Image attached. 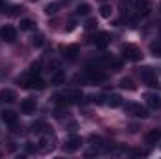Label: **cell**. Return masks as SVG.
<instances>
[{
	"mask_svg": "<svg viewBox=\"0 0 161 159\" xmlns=\"http://www.w3.org/2000/svg\"><path fill=\"white\" fill-rule=\"evenodd\" d=\"M0 99L6 101V103H13V101L17 99V96H15L13 90H2V92H0Z\"/></svg>",
	"mask_w": 161,
	"mask_h": 159,
	"instance_id": "e0dca14e",
	"label": "cell"
},
{
	"mask_svg": "<svg viewBox=\"0 0 161 159\" xmlns=\"http://www.w3.org/2000/svg\"><path fill=\"white\" fill-rule=\"evenodd\" d=\"M86 75H88V79L92 80V82H103V80L107 79V75L101 71V68H88L86 69Z\"/></svg>",
	"mask_w": 161,
	"mask_h": 159,
	"instance_id": "52a82bcc",
	"label": "cell"
},
{
	"mask_svg": "<svg viewBox=\"0 0 161 159\" xmlns=\"http://www.w3.org/2000/svg\"><path fill=\"white\" fill-rule=\"evenodd\" d=\"M150 52L154 54V56H161V41H154V43H150Z\"/></svg>",
	"mask_w": 161,
	"mask_h": 159,
	"instance_id": "d6986e66",
	"label": "cell"
},
{
	"mask_svg": "<svg viewBox=\"0 0 161 159\" xmlns=\"http://www.w3.org/2000/svg\"><path fill=\"white\" fill-rule=\"evenodd\" d=\"M0 38H2L4 41H8V43H11V41L17 40V30H15L13 26L6 25V26H2V28H0Z\"/></svg>",
	"mask_w": 161,
	"mask_h": 159,
	"instance_id": "8992f818",
	"label": "cell"
},
{
	"mask_svg": "<svg viewBox=\"0 0 161 159\" xmlns=\"http://www.w3.org/2000/svg\"><path fill=\"white\" fill-rule=\"evenodd\" d=\"M43 34H36V36H34V38H32V45H34V47H41V45H43Z\"/></svg>",
	"mask_w": 161,
	"mask_h": 159,
	"instance_id": "484cf974",
	"label": "cell"
},
{
	"mask_svg": "<svg viewBox=\"0 0 161 159\" xmlns=\"http://www.w3.org/2000/svg\"><path fill=\"white\" fill-rule=\"evenodd\" d=\"M124 109H125L129 114H133V116H139V118H146V116H148V111H146L144 107H141L139 103H133V101L125 103V105H124Z\"/></svg>",
	"mask_w": 161,
	"mask_h": 159,
	"instance_id": "277c9868",
	"label": "cell"
},
{
	"mask_svg": "<svg viewBox=\"0 0 161 159\" xmlns=\"http://www.w3.org/2000/svg\"><path fill=\"white\" fill-rule=\"evenodd\" d=\"M23 11H25V8H23V6H11V8H9V11H8V15H9V17H17V15H21Z\"/></svg>",
	"mask_w": 161,
	"mask_h": 159,
	"instance_id": "44dd1931",
	"label": "cell"
},
{
	"mask_svg": "<svg viewBox=\"0 0 161 159\" xmlns=\"http://www.w3.org/2000/svg\"><path fill=\"white\" fill-rule=\"evenodd\" d=\"M109 41H111V36H109L107 32H97V34L92 38V43H94L96 47H99V49H105V47L109 45Z\"/></svg>",
	"mask_w": 161,
	"mask_h": 159,
	"instance_id": "ba28073f",
	"label": "cell"
},
{
	"mask_svg": "<svg viewBox=\"0 0 161 159\" xmlns=\"http://www.w3.org/2000/svg\"><path fill=\"white\" fill-rule=\"evenodd\" d=\"M34 21L32 19H21V30H32Z\"/></svg>",
	"mask_w": 161,
	"mask_h": 159,
	"instance_id": "cb8c5ba5",
	"label": "cell"
},
{
	"mask_svg": "<svg viewBox=\"0 0 161 159\" xmlns=\"http://www.w3.org/2000/svg\"><path fill=\"white\" fill-rule=\"evenodd\" d=\"M107 105H109V107H113V109L120 107V105H122V97L118 96V94H113V96H109V97H107Z\"/></svg>",
	"mask_w": 161,
	"mask_h": 159,
	"instance_id": "ac0fdd59",
	"label": "cell"
},
{
	"mask_svg": "<svg viewBox=\"0 0 161 159\" xmlns=\"http://www.w3.org/2000/svg\"><path fill=\"white\" fill-rule=\"evenodd\" d=\"M56 99L62 101V103H79L80 99H82V92H80L79 88H68L60 96H56Z\"/></svg>",
	"mask_w": 161,
	"mask_h": 159,
	"instance_id": "6da1fadb",
	"label": "cell"
},
{
	"mask_svg": "<svg viewBox=\"0 0 161 159\" xmlns=\"http://www.w3.org/2000/svg\"><path fill=\"white\" fill-rule=\"evenodd\" d=\"M120 88H124V90H135L137 86L133 84V80L131 79H122L120 80Z\"/></svg>",
	"mask_w": 161,
	"mask_h": 159,
	"instance_id": "603a6c76",
	"label": "cell"
},
{
	"mask_svg": "<svg viewBox=\"0 0 161 159\" xmlns=\"http://www.w3.org/2000/svg\"><path fill=\"white\" fill-rule=\"evenodd\" d=\"M58 9H60V6H58L56 2H53V4H47V6H45V13H49V15H54V13H58Z\"/></svg>",
	"mask_w": 161,
	"mask_h": 159,
	"instance_id": "ffe728a7",
	"label": "cell"
},
{
	"mask_svg": "<svg viewBox=\"0 0 161 159\" xmlns=\"http://www.w3.org/2000/svg\"><path fill=\"white\" fill-rule=\"evenodd\" d=\"M129 131H131V133H137V131H139V125L131 123V125H129Z\"/></svg>",
	"mask_w": 161,
	"mask_h": 159,
	"instance_id": "f1b7e54d",
	"label": "cell"
},
{
	"mask_svg": "<svg viewBox=\"0 0 161 159\" xmlns=\"http://www.w3.org/2000/svg\"><path fill=\"white\" fill-rule=\"evenodd\" d=\"M122 52H124V56H125L127 60H133V62H137V60L142 58L141 49H139L137 45H133V43H125V45L122 47Z\"/></svg>",
	"mask_w": 161,
	"mask_h": 159,
	"instance_id": "7a4b0ae2",
	"label": "cell"
},
{
	"mask_svg": "<svg viewBox=\"0 0 161 159\" xmlns=\"http://www.w3.org/2000/svg\"><path fill=\"white\" fill-rule=\"evenodd\" d=\"M19 82H21V80H19ZM21 84H23L25 88H32V90H43V88H45V82H43V79H40L38 75H32V77L25 79Z\"/></svg>",
	"mask_w": 161,
	"mask_h": 159,
	"instance_id": "5b68a950",
	"label": "cell"
},
{
	"mask_svg": "<svg viewBox=\"0 0 161 159\" xmlns=\"http://www.w3.org/2000/svg\"><path fill=\"white\" fill-rule=\"evenodd\" d=\"M99 13H101V17H105V19H109V17L113 15V8H111V6H101V9H99Z\"/></svg>",
	"mask_w": 161,
	"mask_h": 159,
	"instance_id": "d4e9b609",
	"label": "cell"
},
{
	"mask_svg": "<svg viewBox=\"0 0 161 159\" xmlns=\"http://www.w3.org/2000/svg\"><path fill=\"white\" fill-rule=\"evenodd\" d=\"M144 99H146V105L150 109H159L161 107V97L158 94H144Z\"/></svg>",
	"mask_w": 161,
	"mask_h": 159,
	"instance_id": "8fae6325",
	"label": "cell"
},
{
	"mask_svg": "<svg viewBox=\"0 0 161 159\" xmlns=\"http://www.w3.org/2000/svg\"><path fill=\"white\" fill-rule=\"evenodd\" d=\"M64 54H66V58L75 60L77 54H79V45H69V47H66V49H64Z\"/></svg>",
	"mask_w": 161,
	"mask_h": 159,
	"instance_id": "2e32d148",
	"label": "cell"
},
{
	"mask_svg": "<svg viewBox=\"0 0 161 159\" xmlns=\"http://www.w3.org/2000/svg\"><path fill=\"white\" fill-rule=\"evenodd\" d=\"M75 11H77V15H88L90 13V4H79L75 8Z\"/></svg>",
	"mask_w": 161,
	"mask_h": 159,
	"instance_id": "7402d4cb",
	"label": "cell"
},
{
	"mask_svg": "<svg viewBox=\"0 0 161 159\" xmlns=\"http://www.w3.org/2000/svg\"><path fill=\"white\" fill-rule=\"evenodd\" d=\"M66 80V73L62 71V69H54L53 73H51V82L53 84H62Z\"/></svg>",
	"mask_w": 161,
	"mask_h": 159,
	"instance_id": "9a60e30c",
	"label": "cell"
},
{
	"mask_svg": "<svg viewBox=\"0 0 161 159\" xmlns=\"http://www.w3.org/2000/svg\"><path fill=\"white\" fill-rule=\"evenodd\" d=\"M141 77H142V80L148 84V86H152V88H158L159 86V82H158V79H156V71L152 69V68H141Z\"/></svg>",
	"mask_w": 161,
	"mask_h": 159,
	"instance_id": "3957f363",
	"label": "cell"
},
{
	"mask_svg": "<svg viewBox=\"0 0 161 159\" xmlns=\"http://www.w3.org/2000/svg\"><path fill=\"white\" fill-rule=\"evenodd\" d=\"M21 111H23L25 114H32V112L36 111V99H32V97L23 99V103H21Z\"/></svg>",
	"mask_w": 161,
	"mask_h": 159,
	"instance_id": "4fadbf2b",
	"label": "cell"
},
{
	"mask_svg": "<svg viewBox=\"0 0 161 159\" xmlns=\"http://www.w3.org/2000/svg\"><path fill=\"white\" fill-rule=\"evenodd\" d=\"M80 146H82V139L80 137H71L66 144H64V150L68 152V154H73V152H77Z\"/></svg>",
	"mask_w": 161,
	"mask_h": 159,
	"instance_id": "30bf717a",
	"label": "cell"
},
{
	"mask_svg": "<svg viewBox=\"0 0 161 159\" xmlns=\"http://www.w3.org/2000/svg\"><path fill=\"white\" fill-rule=\"evenodd\" d=\"M135 6H137V11L141 17H148L150 11H152V4L150 0H135Z\"/></svg>",
	"mask_w": 161,
	"mask_h": 159,
	"instance_id": "9c48e42d",
	"label": "cell"
},
{
	"mask_svg": "<svg viewBox=\"0 0 161 159\" xmlns=\"http://www.w3.org/2000/svg\"><path fill=\"white\" fill-rule=\"evenodd\" d=\"M159 34H161V28H159Z\"/></svg>",
	"mask_w": 161,
	"mask_h": 159,
	"instance_id": "4dcf8cb0",
	"label": "cell"
},
{
	"mask_svg": "<svg viewBox=\"0 0 161 159\" xmlns=\"http://www.w3.org/2000/svg\"><path fill=\"white\" fill-rule=\"evenodd\" d=\"M161 140V131L159 129H150L146 135H144V142L146 144H156Z\"/></svg>",
	"mask_w": 161,
	"mask_h": 159,
	"instance_id": "7c38bea8",
	"label": "cell"
},
{
	"mask_svg": "<svg viewBox=\"0 0 161 159\" xmlns=\"http://www.w3.org/2000/svg\"><path fill=\"white\" fill-rule=\"evenodd\" d=\"M0 114H2V120H4L8 125H15V123H17V120H19V118H17V114H15L13 111H2Z\"/></svg>",
	"mask_w": 161,
	"mask_h": 159,
	"instance_id": "5bb4252c",
	"label": "cell"
},
{
	"mask_svg": "<svg viewBox=\"0 0 161 159\" xmlns=\"http://www.w3.org/2000/svg\"><path fill=\"white\" fill-rule=\"evenodd\" d=\"M40 68H41L40 62H34V64L30 66V71H32V75H38V73H40Z\"/></svg>",
	"mask_w": 161,
	"mask_h": 159,
	"instance_id": "83f0119b",
	"label": "cell"
},
{
	"mask_svg": "<svg viewBox=\"0 0 161 159\" xmlns=\"http://www.w3.org/2000/svg\"><path fill=\"white\" fill-rule=\"evenodd\" d=\"M96 26H97V21H96V19H88V21L84 23V28H86V30H96Z\"/></svg>",
	"mask_w": 161,
	"mask_h": 159,
	"instance_id": "4316f807",
	"label": "cell"
},
{
	"mask_svg": "<svg viewBox=\"0 0 161 159\" xmlns=\"http://www.w3.org/2000/svg\"><path fill=\"white\" fill-rule=\"evenodd\" d=\"M2 8H4V0H0V9H2Z\"/></svg>",
	"mask_w": 161,
	"mask_h": 159,
	"instance_id": "f546056e",
	"label": "cell"
}]
</instances>
